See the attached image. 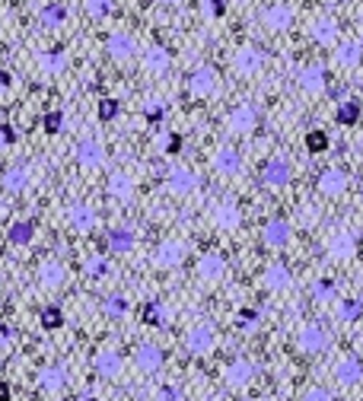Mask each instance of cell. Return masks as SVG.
I'll list each match as a JSON object with an SVG mask.
<instances>
[{
  "instance_id": "cell-1",
  "label": "cell",
  "mask_w": 363,
  "mask_h": 401,
  "mask_svg": "<svg viewBox=\"0 0 363 401\" xmlns=\"http://www.w3.org/2000/svg\"><path fill=\"white\" fill-rule=\"evenodd\" d=\"M268 64V54H265L258 45H239L236 54H232V71L239 77H258Z\"/></svg>"
},
{
  "instance_id": "cell-2",
  "label": "cell",
  "mask_w": 363,
  "mask_h": 401,
  "mask_svg": "<svg viewBox=\"0 0 363 401\" xmlns=\"http://www.w3.org/2000/svg\"><path fill=\"white\" fill-rule=\"evenodd\" d=\"M217 86H220V77H217V71L214 67H208V64L195 67V71L188 73V80H185V90H188V96H195V99L214 96Z\"/></svg>"
},
{
  "instance_id": "cell-3",
  "label": "cell",
  "mask_w": 363,
  "mask_h": 401,
  "mask_svg": "<svg viewBox=\"0 0 363 401\" xmlns=\"http://www.w3.org/2000/svg\"><path fill=\"white\" fill-rule=\"evenodd\" d=\"M325 255L332 258V261H351V258L357 255V236L347 226L332 229V236H328V242H325Z\"/></svg>"
},
{
  "instance_id": "cell-4",
  "label": "cell",
  "mask_w": 363,
  "mask_h": 401,
  "mask_svg": "<svg viewBox=\"0 0 363 401\" xmlns=\"http://www.w3.org/2000/svg\"><path fill=\"white\" fill-rule=\"evenodd\" d=\"M217 344V328L210 322H198L191 325L188 331H185V350L195 353V357H204V353H210Z\"/></svg>"
},
{
  "instance_id": "cell-5",
  "label": "cell",
  "mask_w": 363,
  "mask_h": 401,
  "mask_svg": "<svg viewBox=\"0 0 363 401\" xmlns=\"http://www.w3.org/2000/svg\"><path fill=\"white\" fill-rule=\"evenodd\" d=\"M328 344H332V335H328V328L325 325H319V322H306L303 328H300V335H297V348L303 353H310V357L328 350Z\"/></svg>"
},
{
  "instance_id": "cell-6",
  "label": "cell",
  "mask_w": 363,
  "mask_h": 401,
  "mask_svg": "<svg viewBox=\"0 0 363 401\" xmlns=\"http://www.w3.org/2000/svg\"><path fill=\"white\" fill-rule=\"evenodd\" d=\"M255 127H258V108L252 102H236L227 115V131L242 137V134H252Z\"/></svg>"
},
{
  "instance_id": "cell-7",
  "label": "cell",
  "mask_w": 363,
  "mask_h": 401,
  "mask_svg": "<svg viewBox=\"0 0 363 401\" xmlns=\"http://www.w3.org/2000/svg\"><path fill=\"white\" fill-rule=\"evenodd\" d=\"M227 271H230V264H227V255H223V251H208V255H201L195 264V274L201 277L204 283H220L223 277H227Z\"/></svg>"
},
{
  "instance_id": "cell-8",
  "label": "cell",
  "mask_w": 363,
  "mask_h": 401,
  "mask_svg": "<svg viewBox=\"0 0 363 401\" xmlns=\"http://www.w3.org/2000/svg\"><path fill=\"white\" fill-rule=\"evenodd\" d=\"M185 258H188V249H185V242H179V239H166V242H160V246L153 249V268H160V271H173V268H179Z\"/></svg>"
},
{
  "instance_id": "cell-9",
  "label": "cell",
  "mask_w": 363,
  "mask_h": 401,
  "mask_svg": "<svg viewBox=\"0 0 363 401\" xmlns=\"http://www.w3.org/2000/svg\"><path fill=\"white\" fill-rule=\"evenodd\" d=\"M255 373L258 370L249 357H232L227 363V370H223V382H227L230 389H245V385H252Z\"/></svg>"
},
{
  "instance_id": "cell-10",
  "label": "cell",
  "mask_w": 363,
  "mask_h": 401,
  "mask_svg": "<svg viewBox=\"0 0 363 401\" xmlns=\"http://www.w3.org/2000/svg\"><path fill=\"white\" fill-rule=\"evenodd\" d=\"M316 185H319V194H325V198H338V194L347 192V185H351V175H347V169L328 166V169H322V172H319Z\"/></svg>"
},
{
  "instance_id": "cell-11",
  "label": "cell",
  "mask_w": 363,
  "mask_h": 401,
  "mask_svg": "<svg viewBox=\"0 0 363 401\" xmlns=\"http://www.w3.org/2000/svg\"><path fill=\"white\" fill-rule=\"evenodd\" d=\"M198 185H201V179H198V172L195 169H188V166H175V169H169L166 172V192L175 194V198L191 194Z\"/></svg>"
},
{
  "instance_id": "cell-12",
  "label": "cell",
  "mask_w": 363,
  "mask_h": 401,
  "mask_svg": "<svg viewBox=\"0 0 363 401\" xmlns=\"http://www.w3.org/2000/svg\"><path fill=\"white\" fill-rule=\"evenodd\" d=\"M210 223H214L217 229H239V223H242V210H239L236 201H214L210 204Z\"/></svg>"
},
{
  "instance_id": "cell-13",
  "label": "cell",
  "mask_w": 363,
  "mask_h": 401,
  "mask_svg": "<svg viewBox=\"0 0 363 401\" xmlns=\"http://www.w3.org/2000/svg\"><path fill=\"white\" fill-rule=\"evenodd\" d=\"M210 166H214L217 175H236L239 169H242V153L230 144H220L210 153Z\"/></svg>"
},
{
  "instance_id": "cell-14",
  "label": "cell",
  "mask_w": 363,
  "mask_h": 401,
  "mask_svg": "<svg viewBox=\"0 0 363 401\" xmlns=\"http://www.w3.org/2000/svg\"><path fill=\"white\" fill-rule=\"evenodd\" d=\"M163 363H166V353H163L160 344H137L134 348V366L147 376H153Z\"/></svg>"
},
{
  "instance_id": "cell-15",
  "label": "cell",
  "mask_w": 363,
  "mask_h": 401,
  "mask_svg": "<svg viewBox=\"0 0 363 401\" xmlns=\"http://www.w3.org/2000/svg\"><path fill=\"white\" fill-rule=\"evenodd\" d=\"M290 162L284 160V156H274L262 166V185L265 188H284L287 182H290Z\"/></svg>"
},
{
  "instance_id": "cell-16",
  "label": "cell",
  "mask_w": 363,
  "mask_h": 401,
  "mask_svg": "<svg viewBox=\"0 0 363 401\" xmlns=\"http://www.w3.org/2000/svg\"><path fill=\"white\" fill-rule=\"evenodd\" d=\"M290 239H293V226L287 220H280V217H274V220L265 223V229H262V242L268 249H284V246H290Z\"/></svg>"
},
{
  "instance_id": "cell-17",
  "label": "cell",
  "mask_w": 363,
  "mask_h": 401,
  "mask_svg": "<svg viewBox=\"0 0 363 401\" xmlns=\"http://www.w3.org/2000/svg\"><path fill=\"white\" fill-rule=\"evenodd\" d=\"M297 80H300V86H303L306 93H312V96H319V93L328 90V71H325L322 64H306V67H300Z\"/></svg>"
},
{
  "instance_id": "cell-18",
  "label": "cell",
  "mask_w": 363,
  "mask_h": 401,
  "mask_svg": "<svg viewBox=\"0 0 363 401\" xmlns=\"http://www.w3.org/2000/svg\"><path fill=\"white\" fill-rule=\"evenodd\" d=\"M73 156H77V162L83 169H99L102 162H106V150H102L99 140L93 137H83L77 147H73Z\"/></svg>"
},
{
  "instance_id": "cell-19",
  "label": "cell",
  "mask_w": 363,
  "mask_h": 401,
  "mask_svg": "<svg viewBox=\"0 0 363 401\" xmlns=\"http://www.w3.org/2000/svg\"><path fill=\"white\" fill-rule=\"evenodd\" d=\"M67 226H71L73 233H93L96 210L90 207V204H83V201L71 204V210H67Z\"/></svg>"
},
{
  "instance_id": "cell-20",
  "label": "cell",
  "mask_w": 363,
  "mask_h": 401,
  "mask_svg": "<svg viewBox=\"0 0 363 401\" xmlns=\"http://www.w3.org/2000/svg\"><path fill=\"white\" fill-rule=\"evenodd\" d=\"M121 370H125V360H121V353L115 348H102L96 353V373L102 379H118Z\"/></svg>"
},
{
  "instance_id": "cell-21",
  "label": "cell",
  "mask_w": 363,
  "mask_h": 401,
  "mask_svg": "<svg viewBox=\"0 0 363 401\" xmlns=\"http://www.w3.org/2000/svg\"><path fill=\"white\" fill-rule=\"evenodd\" d=\"M262 23L268 26L271 32H284L293 26V10L287 4H268L262 10Z\"/></svg>"
},
{
  "instance_id": "cell-22",
  "label": "cell",
  "mask_w": 363,
  "mask_h": 401,
  "mask_svg": "<svg viewBox=\"0 0 363 401\" xmlns=\"http://www.w3.org/2000/svg\"><path fill=\"white\" fill-rule=\"evenodd\" d=\"M36 277H39V283L42 287H64L67 283V268L58 261V258H45L42 264H39V271H36Z\"/></svg>"
},
{
  "instance_id": "cell-23",
  "label": "cell",
  "mask_w": 363,
  "mask_h": 401,
  "mask_svg": "<svg viewBox=\"0 0 363 401\" xmlns=\"http://www.w3.org/2000/svg\"><path fill=\"white\" fill-rule=\"evenodd\" d=\"M106 51L112 61H131L137 54V42L128 36V32H112L108 42H106Z\"/></svg>"
},
{
  "instance_id": "cell-24",
  "label": "cell",
  "mask_w": 363,
  "mask_h": 401,
  "mask_svg": "<svg viewBox=\"0 0 363 401\" xmlns=\"http://www.w3.org/2000/svg\"><path fill=\"white\" fill-rule=\"evenodd\" d=\"M363 379V363L357 357H341L338 363H334V382L338 385H357Z\"/></svg>"
},
{
  "instance_id": "cell-25",
  "label": "cell",
  "mask_w": 363,
  "mask_h": 401,
  "mask_svg": "<svg viewBox=\"0 0 363 401\" xmlns=\"http://www.w3.org/2000/svg\"><path fill=\"white\" fill-rule=\"evenodd\" d=\"M262 283H265V290H287V287H293V274H290V268L287 264H280V261H274L265 268V274H262Z\"/></svg>"
},
{
  "instance_id": "cell-26",
  "label": "cell",
  "mask_w": 363,
  "mask_h": 401,
  "mask_svg": "<svg viewBox=\"0 0 363 401\" xmlns=\"http://www.w3.org/2000/svg\"><path fill=\"white\" fill-rule=\"evenodd\" d=\"M338 19L332 16H319L316 23H312V42L322 45V48H332L334 42H338Z\"/></svg>"
},
{
  "instance_id": "cell-27",
  "label": "cell",
  "mask_w": 363,
  "mask_h": 401,
  "mask_svg": "<svg viewBox=\"0 0 363 401\" xmlns=\"http://www.w3.org/2000/svg\"><path fill=\"white\" fill-rule=\"evenodd\" d=\"M143 67H147L150 73H166L169 67H173V51H169L166 45H150V48L143 51Z\"/></svg>"
},
{
  "instance_id": "cell-28",
  "label": "cell",
  "mask_w": 363,
  "mask_h": 401,
  "mask_svg": "<svg viewBox=\"0 0 363 401\" xmlns=\"http://www.w3.org/2000/svg\"><path fill=\"white\" fill-rule=\"evenodd\" d=\"M36 385L42 392H58V389H64L67 385V370L61 363H54V366H45L42 373H39V379H36Z\"/></svg>"
},
{
  "instance_id": "cell-29",
  "label": "cell",
  "mask_w": 363,
  "mask_h": 401,
  "mask_svg": "<svg viewBox=\"0 0 363 401\" xmlns=\"http://www.w3.org/2000/svg\"><path fill=\"white\" fill-rule=\"evenodd\" d=\"M143 322L153 325V328H166L169 322H173V306L163 303V300H153L143 306Z\"/></svg>"
},
{
  "instance_id": "cell-30",
  "label": "cell",
  "mask_w": 363,
  "mask_h": 401,
  "mask_svg": "<svg viewBox=\"0 0 363 401\" xmlns=\"http://www.w3.org/2000/svg\"><path fill=\"white\" fill-rule=\"evenodd\" d=\"M108 194L115 201H131L134 198V179L128 172H112L108 175Z\"/></svg>"
},
{
  "instance_id": "cell-31",
  "label": "cell",
  "mask_w": 363,
  "mask_h": 401,
  "mask_svg": "<svg viewBox=\"0 0 363 401\" xmlns=\"http://www.w3.org/2000/svg\"><path fill=\"white\" fill-rule=\"evenodd\" d=\"M334 318L344 322V325L363 318V300L360 296H344V300H338V306H334Z\"/></svg>"
},
{
  "instance_id": "cell-32",
  "label": "cell",
  "mask_w": 363,
  "mask_h": 401,
  "mask_svg": "<svg viewBox=\"0 0 363 401\" xmlns=\"http://www.w3.org/2000/svg\"><path fill=\"white\" fill-rule=\"evenodd\" d=\"M360 61H363V45H360V42H344L338 51H334V64L344 67V71L357 67Z\"/></svg>"
},
{
  "instance_id": "cell-33",
  "label": "cell",
  "mask_w": 363,
  "mask_h": 401,
  "mask_svg": "<svg viewBox=\"0 0 363 401\" xmlns=\"http://www.w3.org/2000/svg\"><path fill=\"white\" fill-rule=\"evenodd\" d=\"M32 236H36V223L32 220H16V223H10V229H6V239H10L13 246H29Z\"/></svg>"
},
{
  "instance_id": "cell-34",
  "label": "cell",
  "mask_w": 363,
  "mask_h": 401,
  "mask_svg": "<svg viewBox=\"0 0 363 401\" xmlns=\"http://www.w3.org/2000/svg\"><path fill=\"white\" fill-rule=\"evenodd\" d=\"M4 188H6V192H13V194L26 192V188H29V169H26V166L6 169V172H4Z\"/></svg>"
},
{
  "instance_id": "cell-35",
  "label": "cell",
  "mask_w": 363,
  "mask_h": 401,
  "mask_svg": "<svg viewBox=\"0 0 363 401\" xmlns=\"http://www.w3.org/2000/svg\"><path fill=\"white\" fill-rule=\"evenodd\" d=\"M106 242H108V249H112L115 255H128V251L134 249V233L131 229H108Z\"/></svg>"
},
{
  "instance_id": "cell-36",
  "label": "cell",
  "mask_w": 363,
  "mask_h": 401,
  "mask_svg": "<svg viewBox=\"0 0 363 401\" xmlns=\"http://www.w3.org/2000/svg\"><path fill=\"white\" fill-rule=\"evenodd\" d=\"M102 312H106L108 318H125L128 312H131V303H128L125 293H112L102 300Z\"/></svg>"
},
{
  "instance_id": "cell-37",
  "label": "cell",
  "mask_w": 363,
  "mask_h": 401,
  "mask_svg": "<svg viewBox=\"0 0 363 401\" xmlns=\"http://www.w3.org/2000/svg\"><path fill=\"white\" fill-rule=\"evenodd\" d=\"M39 19H42L45 29H58V26H64V23H67V10H64V4H48L45 10L39 13Z\"/></svg>"
},
{
  "instance_id": "cell-38",
  "label": "cell",
  "mask_w": 363,
  "mask_h": 401,
  "mask_svg": "<svg viewBox=\"0 0 363 401\" xmlns=\"http://www.w3.org/2000/svg\"><path fill=\"white\" fill-rule=\"evenodd\" d=\"M39 64H42V71H48V73H61V71L67 67V51H64V48L45 51L42 58H39Z\"/></svg>"
},
{
  "instance_id": "cell-39",
  "label": "cell",
  "mask_w": 363,
  "mask_h": 401,
  "mask_svg": "<svg viewBox=\"0 0 363 401\" xmlns=\"http://www.w3.org/2000/svg\"><path fill=\"white\" fill-rule=\"evenodd\" d=\"M334 293H338V283H334L332 277H319V281L312 283V300L316 303H332Z\"/></svg>"
},
{
  "instance_id": "cell-40",
  "label": "cell",
  "mask_w": 363,
  "mask_h": 401,
  "mask_svg": "<svg viewBox=\"0 0 363 401\" xmlns=\"http://www.w3.org/2000/svg\"><path fill=\"white\" fill-rule=\"evenodd\" d=\"M39 322H42L45 331H54V328H61V325H64V312H61L58 306H45V309L39 312Z\"/></svg>"
},
{
  "instance_id": "cell-41",
  "label": "cell",
  "mask_w": 363,
  "mask_h": 401,
  "mask_svg": "<svg viewBox=\"0 0 363 401\" xmlns=\"http://www.w3.org/2000/svg\"><path fill=\"white\" fill-rule=\"evenodd\" d=\"M83 271L90 277H106L108 274V258H102V255H90L83 261Z\"/></svg>"
},
{
  "instance_id": "cell-42",
  "label": "cell",
  "mask_w": 363,
  "mask_h": 401,
  "mask_svg": "<svg viewBox=\"0 0 363 401\" xmlns=\"http://www.w3.org/2000/svg\"><path fill=\"white\" fill-rule=\"evenodd\" d=\"M115 10V0H86V13L93 19H106Z\"/></svg>"
},
{
  "instance_id": "cell-43",
  "label": "cell",
  "mask_w": 363,
  "mask_h": 401,
  "mask_svg": "<svg viewBox=\"0 0 363 401\" xmlns=\"http://www.w3.org/2000/svg\"><path fill=\"white\" fill-rule=\"evenodd\" d=\"M153 401H185V398H182L179 385H173V382H163V385H156Z\"/></svg>"
},
{
  "instance_id": "cell-44",
  "label": "cell",
  "mask_w": 363,
  "mask_h": 401,
  "mask_svg": "<svg viewBox=\"0 0 363 401\" xmlns=\"http://www.w3.org/2000/svg\"><path fill=\"white\" fill-rule=\"evenodd\" d=\"M357 118H360V102H344V105L338 108L341 125H357Z\"/></svg>"
},
{
  "instance_id": "cell-45",
  "label": "cell",
  "mask_w": 363,
  "mask_h": 401,
  "mask_svg": "<svg viewBox=\"0 0 363 401\" xmlns=\"http://www.w3.org/2000/svg\"><path fill=\"white\" fill-rule=\"evenodd\" d=\"M166 112H169V105H166V102H160V99H153V102H147V105H143V115H147L150 121L166 118Z\"/></svg>"
},
{
  "instance_id": "cell-46",
  "label": "cell",
  "mask_w": 363,
  "mask_h": 401,
  "mask_svg": "<svg viewBox=\"0 0 363 401\" xmlns=\"http://www.w3.org/2000/svg\"><path fill=\"white\" fill-rule=\"evenodd\" d=\"M42 127H45V134H58L64 127V112H48L42 118Z\"/></svg>"
},
{
  "instance_id": "cell-47",
  "label": "cell",
  "mask_w": 363,
  "mask_h": 401,
  "mask_svg": "<svg viewBox=\"0 0 363 401\" xmlns=\"http://www.w3.org/2000/svg\"><path fill=\"white\" fill-rule=\"evenodd\" d=\"M118 102L115 99H102L99 102V121H112V118H118Z\"/></svg>"
},
{
  "instance_id": "cell-48",
  "label": "cell",
  "mask_w": 363,
  "mask_h": 401,
  "mask_svg": "<svg viewBox=\"0 0 363 401\" xmlns=\"http://www.w3.org/2000/svg\"><path fill=\"white\" fill-rule=\"evenodd\" d=\"M306 147H310L312 153H322L328 147V134L325 131H310V137H306Z\"/></svg>"
},
{
  "instance_id": "cell-49",
  "label": "cell",
  "mask_w": 363,
  "mask_h": 401,
  "mask_svg": "<svg viewBox=\"0 0 363 401\" xmlns=\"http://www.w3.org/2000/svg\"><path fill=\"white\" fill-rule=\"evenodd\" d=\"M300 401H334V395L325 389V385H312V389H306V395Z\"/></svg>"
},
{
  "instance_id": "cell-50",
  "label": "cell",
  "mask_w": 363,
  "mask_h": 401,
  "mask_svg": "<svg viewBox=\"0 0 363 401\" xmlns=\"http://www.w3.org/2000/svg\"><path fill=\"white\" fill-rule=\"evenodd\" d=\"M236 325H239V328H242V331H252V328H255V325H258V312L242 309V312H239V316H236Z\"/></svg>"
},
{
  "instance_id": "cell-51",
  "label": "cell",
  "mask_w": 363,
  "mask_h": 401,
  "mask_svg": "<svg viewBox=\"0 0 363 401\" xmlns=\"http://www.w3.org/2000/svg\"><path fill=\"white\" fill-rule=\"evenodd\" d=\"M13 341H16V328L0 322V348H6V344H13Z\"/></svg>"
},
{
  "instance_id": "cell-52",
  "label": "cell",
  "mask_w": 363,
  "mask_h": 401,
  "mask_svg": "<svg viewBox=\"0 0 363 401\" xmlns=\"http://www.w3.org/2000/svg\"><path fill=\"white\" fill-rule=\"evenodd\" d=\"M16 144V131L10 125H0V147H13Z\"/></svg>"
},
{
  "instance_id": "cell-53",
  "label": "cell",
  "mask_w": 363,
  "mask_h": 401,
  "mask_svg": "<svg viewBox=\"0 0 363 401\" xmlns=\"http://www.w3.org/2000/svg\"><path fill=\"white\" fill-rule=\"evenodd\" d=\"M160 147H163L166 153H175V150H179V137H175V134H163V137H160Z\"/></svg>"
},
{
  "instance_id": "cell-54",
  "label": "cell",
  "mask_w": 363,
  "mask_h": 401,
  "mask_svg": "<svg viewBox=\"0 0 363 401\" xmlns=\"http://www.w3.org/2000/svg\"><path fill=\"white\" fill-rule=\"evenodd\" d=\"M204 4H208V13H210V16H217V19H220L223 13H227V6H223V0H204Z\"/></svg>"
},
{
  "instance_id": "cell-55",
  "label": "cell",
  "mask_w": 363,
  "mask_h": 401,
  "mask_svg": "<svg viewBox=\"0 0 363 401\" xmlns=\"http://www.w3.org/2000/svg\"><path fill=\"white\" fill-rule=\"evenodd\" d=\"M10 86H13V77H10L6 71H0V93H6Z\"/></svg>"
},
{
  "instance_id": "cell-56",
  "label": "cell",
  "mask_w": 363,
  "mask_h": 401,
  "mask_svg": "<svg viewBox=\"0 0 363 401\" xmlns=\"http://www.w3.org/2000/svg\"><path fill=\"white\" fill-rule=\"evenodd\" d=\"M10 395H13V392H10V385H6V382H0V401H10Z\"/></svg>"
},
{
  "instance_id": "cell-57",
  "label": "cell",
  "mask_w": 363,
  "mask_h": 401,
  "mask_svg": "<svg viewBox=\"0 0 363 401\" xmlns=\"http://www.w3.org/2000/svg\"><path fill=\"white\" fill-rule=\"evenodd\" d=\"M77 401H102L99 395H93V392H83V395H80Z\"/></svg>"
},
{
  "instance_id": "cell-58",
  "label": "cell",
  "mask_w": 363,
  "mask_h": 401,
  "mask_svg": "<svg viewBox=\"0 0 363 401\" xmlns=\"http://www.w3.org/2000/svg\"><path fill=\"white\" fill-rule=\"evenodd\" d=\"M156 4H163V6H175V4H182V0H156Z\"/></svg>"
},
{
  "instance_id": "cell-59",
  "label": "cell",
  "mask_w": 363,
  "mask_h": 401,
  "mask_svg": "<svg viewBox=\"0 0 363 401\" xmlns=\"http://www.w3.org/2000/svg\"><path fill=\"white\" fill-rule=\"evenodd\" d=\"M360 204H363V185H360Z\"/></svg>"
},
{
  "instance_id": "cell-60",
  "label": "cell",
  "mask_w": 363,
  "mask_h": 401,
  "mask_svg": "<svg viewBox=\"0 0 363 401\" xmlns=\"http://www.w3.org/2000/svg\"><path fill=\"white\" fill-rule=\"evenodd\" d=\"M334 4H347V0H334Z\"/></svg>"
},
{
  "instance_id": "cell-61",
  "label": "cell",
  "mask_w": 363,
  "mask_h": 401,
  "mask_svg": "<svg viewBox=\"0 0 363 401\" xmlns=\"http://www.w3.org/2000/svg\"><path fill=\"white\" fill-rule=\"evenodd\" d=\"M217 401H223V398H217Z\"/></svg>"
}]
</instances>
